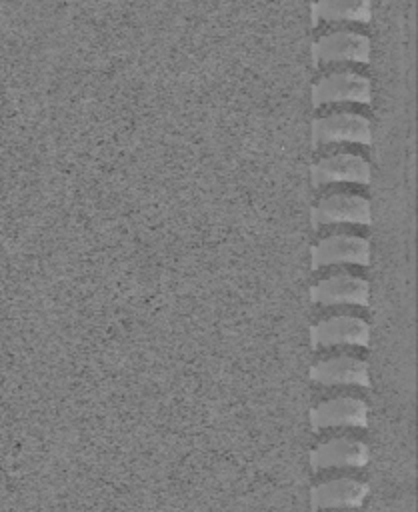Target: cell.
<instances>
[{
	"label": "cell",
	"instance_id": "6da1fadb",
	"mask_svg": "<svg viewBox=\"0 0 418 512\" xmlns=\"http://www.w3.org/2000/svg\"><path fill=\"white\" fill-rule=\"evenodd\" d=\"M364 104H326L320 106L314 124L312 138L316 146L330 144H368L370 118Z\"/></svg>",
	"mask_w": 418,
	"mask_h": 512
},
{
	"label": "cell",
	"instance_id": "7a4b0ae2",
	"mask_svg": "<svg viewBox=\"0 0 418 512\" xmlns=\"http://www.w3.org/2000/svg\"><path fill=\"white\" fill-rule=\"evenodd\" d=\"M370 54V38L360 24L332 22L324 24L314 38V62L328 64H364Z\"/></svg>",
	"mask_w": 418,
	"mask_h": 512
},
{
	"label": "cell",
	"instance_id": "3957f363",
	"mask_svg": "<svg viewBox=\"0 0 418 512\" xmlns=\"http://www.w3.org/2000/svg\"><path fill=\"white\" fill-rule=\"evenodd\" d=\"M360 66L362 64L320 66V76L312 86L314 104H366L370 98V80Z\"/></svg>",
	"mask_w": 418,
	"mask_h": 512
},
{
	"label": "cell",
	"instance_id": "277c9868",
	"mask_svg": "<svg viewBox=\"0 0 418 512\" xmlns=\"http://www.w3.org/2000/svg\"><path fill=\"white\" fill-rule=\"evenodd\" d=\"M326 148L314 164H312V184L326 186V184H368L370 180V166L364 154L356 150L342 148V144L320 146Z\"/></svg>",
	"mask_w": 418,
	"mask_h": 512
},
{
	"label": "cell",
	"instance_id": "5b68a950",
	"mask_svg": "<svg viewBox=\"0 0 418 512\" xmlns=\"http://www.w3.org/2000/svg\"><path fill=\"white\" fill-rule=\"evenodd\" d=\"M312 224H370V204L354 192L326 194L312 208Z\"/></svg>",
	"mask_w": 418,
	"mask_h": 512
},
{
	"label": "cell",
	"instance_id": "8992f818",
	"mask_svg": "<svg viewBox=\"0 0 418 512\" xmlns=\"http://www.w3.org/2000/svg\"><path fill=\"white\" fill-rule=\"evenodd\" d=\"M312 270L332 264H358L364 266L370 260V246L366 238L352 234H332L322 238L310 250Z\"/></svg>",
	"mask_w": 418,
	"mask_h": 512
},
{
	"label": "cell",
	"instance_id": "52a82bcc",
	"mask_svg": "<svg viewBox=\"0 0 418 512\" xmlns=\"http://www.w3.org/2000/svg\"><path fill=\"white\" fill-rule=\"evenodd\" d=\"M368 338H370L368 324L356 316H332V318L320 320L310 328L312 348L366 346Z\"/></svg>",
	"mask_w": 418,
	"mask_h": 512
},
{
	"label": "cell",
	"instance_id": "ba28073f",
	"mask_svg": "<svg viewBox=\"0 0 418 512\" xmlns=\"http://www.w3.org/2000/svg\"><path fill=\"white\" fill-rule=\"evenodd\" d=\"M366 422H368L366 402L352 396L332 398L316 404L310 410V424L314 432L322 428H344V426L364 428Z\"/></svg>",
	"mask_w": 418,
	"mask_h": 512
},
{
	"label": "cell",
	"instance_id": "9c48e42d",
	"mask_svg": "<svg viewBox=\"0 0 418 512\" xmlns=\"http://www.w3.org/2000/svg\"><path fill=\"white\" fill-rule=\"evenodd\" d=\"M368 496V484L354 478H336L312 486V512L322 508H360Z\"/></svg>",
	"mask_w": 418,
	"mask_h": 512
},
{
	"label": "cell",
	"instance_id": "30bf717a",
	"mask_svg": "<svg viewBox=\"0 0 418 512\" xmlns=\"http://www.w3.org/2000/svg\"><path fill=\"white\" fill-rule=\"evenodd\" d=\"M310 300L314 304H322V306H332V304L366 306L368 304V282L358 276H350V274L330 276V278L320 280L316 286H312Z\"/></svg>",
	"mask_w": 418,
	"mask_h": 512
},
{
	"label": "cell",
	"instance_id": "8fae6325",
	"mask_svg": "<svg viewBox=\"0 0 418 512\" xmlns=\"http://www.w3.org/2000/svg\"><path fill=\"white\" fill-rule=\"evenodd\" d=\"M368 462V448L364 442L354 438H332L310 452L312 470L342 468V466H364Z\"/></svg>",
	"mask_w": 418,
	"mask_h": 512
},
{
	"label": "cell",
	"instance_id": "7c38bea8",
	"mask_svg": "<svg viewBox=\"0 0 418 512\" xmlns=\"http://www.w3.org/2000/svg\"><path fill=\"white\" fill-rule=\"evenodd\" d=\"M310 380L322 386H336V384H356L368 386V366L360 358L352 356H338L328 358L310 368Z\"/></svg>",
	"mask_w": 418,
	"mask_h": 512
},
{
	"label": "cell",
	"instance_id": "4fadbf2b",
	"mask_svg": "<svg viewBox=\"0 0 418 512\" xmlns=\"http://www.w3.org/2000/svg\"><path fill=\"white\" fill-rule=\"evenodd\" d=\"M312 14L314 20H320V24H364L370 16V0H314Z\"/></svg>",
	"mask_w": 418,
	"mask_h": 512
}]
</instances>
